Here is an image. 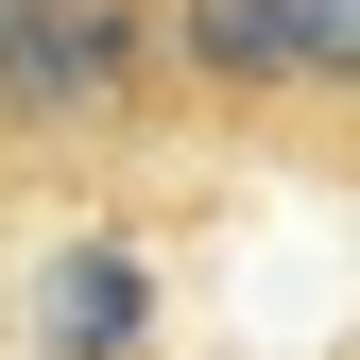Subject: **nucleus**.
I'll list each match as a JSON object with an SVG mask.
<instances>
[{
    "label": "nucleus",
    "instance_id": "1",
    "mask_svg": "<svg viewBox=\"0 0 360 360\" xmlns=\"http://www.w3.org/2000/svg\"><path fill=\"white\" fill-rule=\"evenodd\" d=\"M138 52H172V18H138V0H0V103L18 120H103L138 86Z\"/></svg>",
    "mask_w": 360,
    "mask_h": 360
},
{
    "label": "nucleus",
    "instance_id": "2",
    "mask_svg": "<svg viewBox=\"0 0 360 360\" xmlns=\"http://www.w3.org/2000/svg\"><path fill=\"white\" fill-rule=\"evenodd\" d=\"M172 52H189V86H223V103H275V86H309L292 0H172Z\"/></svg>",
    "mask_w": 360,
    "mask_h": 360
},
{
    "label": "nucleus",
    "instance_id": "3",
    "mask_svg": "<svg viewBox=\"0 0 360 360\" xmlns=\"http://www.w3.org/2000/svg\"><path fill=\"white\" fill-rule=\"evenodd\" d=\"M138 309H155V275L120 240H86V257H52V292H34V343L52 360H138Z\"/></svg>",
    "mask_w": 360,
    "mask_h": 360
},
{
    "label": "nucleus",
    "instance_id": "4",
    "mask_svg": "<svg viewBox=\"0 0 360 360\" xmlns=\"http://www.w3.org/2000/svg\"><path fill=\"white\" fill-rule=\"evenodd\" d=\"M292 52H309V86H360V0H292Z\"/></svg>",
    "mask_w": 360,
    "mask_h": 360
}]
</instances>
